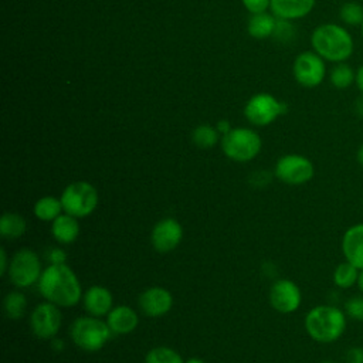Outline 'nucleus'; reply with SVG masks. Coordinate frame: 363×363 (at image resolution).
I'll use <instances>...</instances> for the list:
<instances>
[{
    "label": "nucleus",
    "instance_id": "5701e85b",
    "mask_svg": "<svg viewBox=\"0 0 363 363\" xmlns=\"http://www.w3.org/2000/svg\"><path fill=\"white\" fill-rule=\"evenodd\" d=\"M329 81L336 89H346L356 81V71L352 65L345 62H337L332 67L329 72Z\"/></svg>",
    "mask_w": 363,
    "mask_h": 363
},
{
    "label": "nucleus",
    "instance_id": "4468645a",
    "mask_svg": "<svg viewBox=\"0 0 363 363\" xmlns=\"http://www.w3.org/2000/svg\"><path fill=\"white\" fill-rule=\"evenodd\" d=\"M140 311L150 318L166 315L173 306L172 294L163 286H150L145 289L138 299Z\"/></svg>",
    "mask_w": 363,
    "mask_h": 363
},
{
    "label": "nucleus",
    "instance_id": "e433bc0d",
    "mask_svg": "<svg viewBox=\"0 0 363 363\" xmlns=\"http://www.w3.org/2000/svg\"><path fill=\"white\" fill-rule=\"evenodd\" d=\"M354 84H356L357 89L362 92V95H363V64L356 71V81H354Z\"/></svg>",
    "mask_w": 363,
    "mask_h": 363
},
{
    "label": "nucleus",
    "instance_id": "ea45409f",
    "mask_svg": "<svg viewBox=\"0 0 363 363\" xmlns=\"http://www.w3.org/2000/svg\"><path fill=\"white\" fill-rule=\"evenodd\" d=\"M356 157H357V162L363 166V143L360 145V147L357 149V153H356Z\"/></svg>",
    "mask_w": 363,
    "mask_h": 363
},
{
    "label": "nucleus",
    "instance_id": "c85d7f7f",
    "mask_svg": "<svg viewBox=\"0 0 363 363\" xmlns=\"http://www.w3.org/2000/svg\"><path fill=\"white\" fill-rule=\"evenodd\" d=\"M345 313L354 320L363 322V295L349 298L345 303Z\"/></svg>",
    "mask_w": 363,
    "mask_h": 363
},
{
    "label": "nucleus",
    "instance_id": "79ce46f5",
    "mask_svg": "<svg viewBox=\"0 0 363 363\" xmlns=\"http://www.w3.org/2000/svg\"><path fill=\"white\" fill-rule=\"evenodd\" d=\"M184 363H204V360H201V359H199V357H191V359L186 360Z\"/></svg>",
    "mask_w": 363,
    "mask_h": 363
},
{
    "label": "nucleus",
    "instance_id": "f704fd0d",
    "mask_svg": "<svg viewBox=\"0 0 363 363\" xmlns=\"http://www.w3.org/2000/svg\"><path fill=\"white\" fill-rule=\"evenodd\" d=\"M216 129L218 130V133H220L221 136H224V135L228 133L233 128H231V125H230V122H228L227 119H221V121H218V122L216 123Z\"/></svg>",
    "mask_w": 363,
    "mask_h": 363
},
{
    "label": "nucleus",
    "instance_id": "aec40b11",
    "mask_svg": "<svg viewBox=\"0 0 363 363\" xmlns=\"http://www.w3.org/2000/svg\"><path fill=\"white\" fill-rule=\"evenodd\" d=\"M275 24H277V17L274 14L264 11V13H257L251 16V18L248 20L247 30L251 37L262 40L272 35L275 30Z\"/></svg>",
    "mask_w": 363,
    "mask_h": 363
},
{
    "label": "nucleus",
    "instance_id": "37998d69",
    "mask_svg": "<svg viewBox=\"0 0 363 363\" xmlns=\"http://www.w3.org/2000/svg\"><path fill=\"white\" fill-rule=\"evenodd\" d=\"M360 33H362V37H363V23H362V26H360Z\"/></svg>",
    "mask_w": 363,
    "mask_h": 363
},
{
    "label": "nucleus",
    "instance_id": "4c0bfd02",
    "mask_svg": "<svg viewBox=\"0 0 363 363\" xmlns=\"http://www.w3.org/2000/svg\"><path fill=\"white\" fill-rule=\"evenodd\" d=\"M356 112H357V115L363 116V96L356 101Z\"/></svg>",
    "mask_w": 363,
    "mask_h": 363
},
{
    "label": "nucleus",
    "instance_id": "0eeeda50",
    "mask_svg": "<svg viewBox=\"0 0 363 363\" xmlns=\"http://www.w3.org/2000/svg\"><path fill=\"white\" fill-rule=\"evenodd\" d=\"M41 272L43 269L38 255L27 248H23L13 255L7 271L10 281L17 288H28L38 282Z\"/></svg>",
    "mask_w": 363,
    "mask_h": 363
},
{
    "label": "nucleus",
    "instance_id": "423d86ee",
    "mask_svg": "<svg viewBox=\"0 0 363 363\" xmlns=\"http://www.w3.org/2000/svg\"><path fill=\"white\" fill-rule=\"evenodd\" d=\"M64 213L77 218L86 217L94 213L98 206V191L88 182L69 183L61 194Z\"/></svg>",
    "mask_w": 363,
    "mask_h": 363
},
{
    "label": "nucleus",
    "instance_id": "58836bf2",
    "mask_svg": "<svg viewBox=\"0 0 363 363\" xmlns=\"http://www.w3.org/2000/svg\"><path fill=\"white\" fill-rule=\"evenodd\" d=\"M62 346H64V343H62L61 339L52 337V347H54L55 350H62Z\"/></svg>",
    "mask_w": 363,
    "mask_h": 363
},
{
    "label": "nucleus",
    "instance_id": "a878e982",
    "mask_svg": "<svg viewBox=\"0 0 363 363\" xmlns=\"http://www.w3.org/2000/svg\"><path fill=\"white\" fill-rule=\"evenodd\" d=\"M26 306H27L26 295L20 291L9 292L3 302L4 312H6L7 318H10V319H20L24 315Z\"/></svg>",
    "mask_w": 363,
    "mask_h": 363
},
{
    "label": "nucleus",
    "instance_id": "a211bd4d",
    "mask_svg": "<svg viewBox=\"0 0 363 363\" xmlns=\"http://www.w3.org/2000/svg\"><path fill=\"white\" fill-rule=\"evenodd\" d=\"M316 0H271L269 9L277 18L298 20L308 16Z\"/></svg>",
    "mask_w": 363,
    "mask_h": 363
},
{
    "label": "nucleus",
    "instance_id": "c756f323",
    "mask_svg": "<svg viewBox=\"0 0 363 363\" xmlns=\"http://www.w3.org/2000/svg\"><path fill=\"white\" fill-rule=\"evenodd\" d=\"M294 26L289 23V20H284V18H277V24H275V30L272 33V37L277 38L278 41H288L294 37Z\"/></svg>",
    "mask_w": 363,
    "mask_h": 363
},
{
    "label": "nucleus",
    "instance_id": "2f4dec72",
    "mask_svg": "<svg viewBox=\"0 0 363 363\" xmlns=\"http://www.w3.org/2000/svg\"><path fill=\"white\" fill-rule=\"evenodd\" d=\"M45 258L48 259L50 264H65L67 254L60 247H51L45 251Z\"/></svg>",
    "mask_w": 363,
    "mask_h": 363
},
{
    "label": "nucleus",
    "instance_id": "dca6fc26",
    "mask_svg": "<svg viewBox=\"0 0 363 363\" xmlns=\"http://www.w3.org/2000/svg\"><path fill=\"white\" fill-rule=\"evenodd\" d=\"M84 308L92 316H105L113 308V296L108 288L92 285L84 294Z\"/></svg>",
    "mask_w": 363,
    "mask_h": 363
},
{
    "label": "nucleus",
    "instance_id": "9b49d317",
    "mask_svg": "<svg viewBox=\"0 0 363 363\" xmlns=\"http://www.w3.org/2000/svg\"><path fill=\"white\" fill-rule=\"evenodd\" d=\"M62 316L58 306L52 302L38 303L30 316L33 333L40 339H52L61 328Z\"/></svg>",
    "mask_w": 363,
    "mask_h": 363
},
{
    "label": "nucleus",
    "instance_id": "7c9ffc66",
    "mask_svg": "<svg viewBox=\"0 0 363 363\" xmlns=\"http://www.w3.org/2000/svg\"><path fill=\"white\" fill-rule=\"evenodd\" d=\"M244 7L251 13V14H257V13H264L267 11V9L271 4V0H241Z\"/></svg>",
    "mask_w": 363,
    "mask_h": 363
},
{
    "label": "nucleus",
    "instance_id": "c03bdc74",
    "mask_svg": "<svg viewBox=\"0 0 363 363\" xmlns=\"http://www.w3.org/2000/svg\"><path fill=\"white\" fill-rule=\"evenodd\" d=\"M325 363H333V362H325Z\"/></svg>",
    "mask_w": 363,
    "mask_h": 363
},
{
    "label": "nucleus",
    "instance_id": "f257e3e1",
    "mask_svg": "<svg viewBox=\"0 0 363 363\" xmlns=\"http://www.w3.org/2000/svg\"><path fill=\"white\" fill-rule=\"evenodd\" d=\"M38 289L48 302L64 308L77 305L82 296L81 284L67 264H50L43 269Z\"/></svg>",
    "mask_w": 363,
    "mask_h": 363
},
{
    "label": "nucleus",
    "instance_id": "412c9836",
    "mask_svg": "<svg viewBox=\"0 0 363 363\" xmlns=\"http://www.w3.org/2000/svg\"><path fill=\"white\" fill-rule=\"evenodd\" d=\"M34 216L41 221H54L58 216L62 214V203L61 199L54 196H44L38 199L34 204Z\"/></svg>",
    "mask_w": 363,
    "mask_h": 363
},
{
    "label": "nucleus",
    "instance_id": "6ab92c4d",
    "mask_svg": "<svg viewBox=\"0 0 363 363\" xmlns=\"http://www.w3.org/2000/svg\"><path fill=\"white\" fill-rule=\"evenodd\" d=\"M51 233L57 242L71 244L79 235V223L78 218L71 214H61L54 221H51Z\"/></svg>",
    "mask_w": 363,
    "mask_h": 363
},
{
    "label": "nucleus",
    "instance_id": "39448f33",
    "mask_svg": "<svg viewBox=\"0 0 363 363\" xmlns=\"http://www.w3.org/2000/svg\"><path fill=\"white\" fill-rule=\"evenodd\" d=\"M112 330L108 323L96 316L77 318L71 326V339L82 350L96 352L109 340Z\"/></svg>",
    "mask_w": 363,
    "mask_h": 363
},
{
    "label": "nucleus",
    "instance_id": "393cba45",
    "mask_svg": "<svg viewBox=\"0 0 363 363\" xmlns=\"http://www.w3.org/2000/svg\"><path fill=\"white\" fill-rule=\"evenodd\" d=\"M218 136H220V133L216 129V126H211L208 123L199 125L191 133L193 143L200 149L213 147L218 142Z\"/></svg>",
    "mask_w": 363,
    "mask_h": 363
},
{
    "label": "nucleus",
    "instance_id": "f3484780",
    "mask_svg": "<svg viewBox=\"0 0 363 363\" xmlns=\"http://www.w3.org/2000/svg\"><path fill=\"white\" fill-rule=\"evenodd\" d=\"M106 323L112 333L128 335L136 329L139 316L133 308L128 305H118L106 315Z\"/></svg>",
    "mask_w": 363,
    "mask_h": 363
},
{
    "label": "nucleus",
    "instance_id": "1a4fd4ad",
    "mask_svg": "<svg viewBox=\"0 0 363 363\" xmlns=\"http://www.w3.org/2000/svg\"><path fill=\"white\" fill-rule=\"evenodd\" d=\"M313 163L306 156L298 153H289L279 157L274 170L278 180L292 186L308 183L313 177Z\"/></svg>",
    "mask_w": 363,
    "mask_h": 363
},
{
    "label": "nucleus",
    "instance_id": "72a5a7b5",
    "mask_svg": "<svg viewBox=\"0 0 363 363\" xmlns=\"http://www.w3.org/2000/svg\"><path fill=\"white\" fill-rule=\"evenodd\" d=\"M346 363H363V347H350L346 352Z\"/></svg>",
    "mask_w": 363,
    "mask_h": 363
},
{
    "label": "nucleus",
    "instance_id": "4be33fe9",
    "mask_svg": "<svg viewBox=\"0 0 363 363\" xmlns=\"http://www.w3.org/2000/svg\"><path fill=\"white\" fill-rule=\"evenodd\" d=\"M27 230V221L17 213H4L0 218V235L9 240L21 237Z\"/></svg>",
    "mask_w": 363,
    "mask_h": 363
},
{
    "label": "nucleus",
    "instance_id": "20e7f679",
    "mask_svg": "<svg viewBox=\"0 0 363 363\" xmlns=\"http://www.w3.org/2000/svg\"><path fill=\"white\" fill-rule=\"evenodd\" d=\"M261 136L250 128H233L221 136L223 153L234 162H250L261 150Z\"/></svg>",
    "mask_w": 363,
    "mask_h": 363
},
{
    "label": "nucleus",
    "instance_id": "9d476101",
    "mask_svg": "<svg viewBox=\"0 0 363 363\" xmlns=\"http://www.w3.org/2000/svg\"><path fill=\"white\" fill-rule=\"evenodd\" d=\"M295 81L303 88L320 85L326 75L325 60L315 51H303L296 55L292 67Z\"/></svg>",
    "mask_w": 363,
    "mask_h": 363
},
{
    "label": "nucleus",
    "instance_id": "a19ab883",
    "mask_svg": "<svg viewBox=\"0 0 363 363\" xmlns=\"http://www.w3.org/2000/svg\"><path fill=\"white\" fill-rule=\"evenodd\" d=\"M357 286L363 295V269H360V274H359V279H357Z\"/></svg>",
    "mask_w": 363,
    "mask_h": 363
},
{
    "label": "nucleus",
    "instance_id": "bb28decb",
    "mask_svg": "<svg viewBox=\"0 0 363 363\" xmlns=\"http://www.w3.org/2000/svg\"><path fill=\"white\" fill-rule=\"evenodd\" d=\"M339 18L343 24L360 27L363 23V6L357 1H346L339 9Z\"/></svg>",
    "mask_w": 363,
    "mask_h": 363
},
{
    "label": "nucleus",
    "instance_id": "b1692460",
    "mask_svg": "<svg viewBox=\"0 0 363 363\" xmlns=\"http://www.w3.org/2000/svg\"><path fill=\"white\" fill-rule=\"evenodd\" d=\"M359 274L360 269H357L353 264H350L349 261H343L340 262L335 271H333V282L337 288L340 289H347L352 288L357 284L359 279Z\"/></svg>",
    "mask_w": 363,
    "mask_h": 363
},
{
    "label": "nucleus",
    "instance_id": "473e14b6",
    "mask_svg": "<svg viewBox=\"0 0 363 363\" xmlns=\"http://www.w3.org/2000/svg\"><path fill=\"white\" fill-rule=\"evenodd\" d=\"M269 180H271V173H268L265 170L252 173L251 179H250L251 184L255 186V187H264V186H267L269 183Z\"/></svg>",
    "mask_w": 363,
    "mask_h": 363
},
{
    "label": "nucleus",
    "instance_id": "6e6552de",
    "mask_svg": "<svg viewBox=\"0 0 363 363\" xmlns=\"http://www.w3.org/2000/svg\"><path fill=\"white\" fill-rule=\"evenodd\" d=\"M286 112V105L271 94H257L248 99L244 108L247 121L255 126H267Z\"/></svg>",
    "mask_w": 363,
    "mask_h": 363
},
{
    "label": "nucleus",
    "instance_id": "c9c22d12",
    "mask_svg": "<svg viewBox=\"0 0 363 363\" xmlns=\"http://www.w3.org/2000/svg\"><path fill=\"white\" fill-rule=\"evenodd\" d=\"M7 271H9L7 254H6V250L1 248V250H0V274H1V275H6Z\"/></svg>",
    "mask_w": 363,
    "mask_h": 363
},
{
    "label": "nucleus",
    "instance_id": "cd10ccee",
    "mask_svg": "<svg viewBox=\"0 0 363 363\" xmlns=\"http://www.w3.org/2000/svg\"><path fill=\"white\" fill-rule=\"evenodd\" d=\"M145 363H184V360L176 350L167 346H157L147 352Z\"/></svg>",
    "mask_w": 363,
    "mask_h": 363
},
{
    "label": "nucleus",
    "instance_id": "7ed1b4c3",
    "mask_svg": "<svg viewBox=\"0 0 363 363\" xmlns=\"http://www.w3.org/2000/svg\"><path fill=\"white\" fill-rule=\"evenodd\" d=\"M308 335L319 343H332L346 330V313L333 305H318L305 316Z\"/></svg>",
    "mask_w": 363,
    "mask_h": 363
},
{
    "label": "nucleus",
    "instance_id": "ddd939ff",
    "mask_svg": "<svg viewBox=\"0 0 363 363\" xmlns=\"http://www.w3.org/2000/svg\"><path fill=\"white\" fill-rule=\"evenodd\" d=\"M182 238H183V227L173 217H166L157 221L150 235L153 248L162 254L173 251L180 244Z\"/></svg>",
    "mask_w": 363,
    "mask_h": 363
},
{
    "label": "nucleus",
    "instance_id": "f03ea898",
    "mask_svg": "<svg viewBox=\"0 0 363 363\" xmlns=\"http://www.w3.org/2000/svg\"><path fill=\"white\" fill-rule=\"evenodd\" d=\"M311 44L316 54L333 64L347 61L354 51L352 34L346 27L336 23L318 26L311 35Z\"/></svg>",
    "mask_w": 363,
    "mask_h": 363
},
{
    "label": "nucleus",
    "instance_id": "f8f14e48",
    "mask_svg": "<svg viewBox=\"0 0 363 363\" xmlns=\"http://www.w3.org/2000/svg\"><path fill=\"white\" fill-rule=\"evenodd\" d=\"M302 302L299 286L291 279H277L269 289V303L279 313L295 312Z\"/></svg>",
    "mask_w": 363,
    "mask_h": 363
},
{
    "label": "nucleus",
    "instance_id": "2eb2a0df",
    "mask_svg": "<svg viewBox=\"0 0 363 363\" xmlns=\"http://www.w3.org/2000/svg\"><path fill=\"white\" fill-rule=\"evenodd\" d=\"M342 254L357 269H363V223L349 227L342 237Z\"/></svg>",
    "mask_w": 363,
    "mask_h": 363
}]
</instances>
